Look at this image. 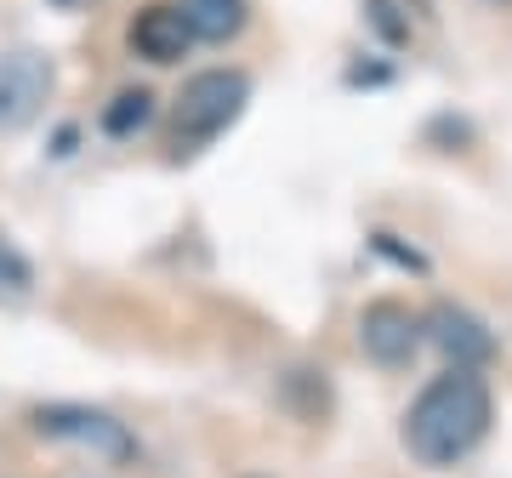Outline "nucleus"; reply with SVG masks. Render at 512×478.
Here are the masks:
<instances>
[{
    "mask_svg": "<svg viewBox=\"0 0 512 478\" xmlns=\"http://www.w3.org/2000/svg\"><path fill=\"white\" fill-rule=\"evenodd\" d=\"M251 103V74L245 69H200L183 80V92L171 103V137L177 148H200L239 120V109Z\"/></svg>",
    "mask_w": 512,
    "mask_h": 478,
    "instance_id": "obj_2",
    "label": "nucleus"
},
{
    "mask_svg": "<svg viewBox=\"0 0 512 478\" xmlns=\"http://www.w3.org/2000/svg\"><path fill=\"white\" fill-rule=\"evenodd\" d=\"M126 46L143 57V63H183V57L194 52V23L183 18L177 0H148L143 12L131 18Z\"/></svg>",
    "mask_w": 512,
    "mask_h": 478,
    "instance_id": "obj_5",
    "label": "nucleus"
},
{
    "mask_svg": "<svg viewBox=\"0 0 512 478\" xmlns=\"http://www.w3.org/2000/svg\"><path fill=\"white\" fill-rule=\"evenodd\" d=\"M148 120H154V92H143V86L120 92L109 109H103V131H109V137H131V131H143Z\"/></svg>",
    "mask_w": 512,
    "mask_h": 478,
    "instance_id": "obj_9",
    "label": "nucleus"
},
{
    "mask_svg": "<svg viewBox=\"0 0 512 478\" xmlns=\"http://www.w3.org/2000/svg\"><path fill=\"white\" fill-rule=\"evenodd\" d=\"M421 331L433 336V348L450 359V365L461 370H478L495 359V336L484 331V319H473L467 308H456V302H439V308L427 313V325Z\"/></svg>",
    "mask_w": 512,
    "mask_h": 478,
    "instance_id": "obj_7",
    "label": "nucleus"
},
{
    "mask_svg": "<svg viewBox=\"0 0 512 478\" xmlns=\"http://www.w3.org/2000/svg\"><path fill=\"white\" fill-rule=\"evenodd\" d=\"M52 92V63L35 52H6L0 57V131H18L40 114Z\"/></svg>",
    "mask_w": 512,
    "mask_h": 478,
    "instance_id": "obj_6",
    "label": "nucleus"
},
{
    "mask_svg": "<svg viewBox=\"0 0 512 478\" xmlns=\"http://www.w3.org/2000/svg\"><path fill=\"white\" fill-rule=\"evenodd\" d=\"M57 12H86V6H97V0H52Z\"/></svg>",
    "mask_w": 512,
    "mask_h": 478,
    "instance_id": "obj_12",
    "label": "nucleus"
},
{
    "mask_svg": "<svg viewBox=\"0 0 512 478\" xmlns=\"http://www.w3.org/2000/svg\"><path fill=\"white\" fill-rule=\"evenodd\" d=\"M495 422V399L490 382L478 370L450 365L444 376L416 393V405L404 410V450L421 461V467H456L484 444Z\"/></svg>",
    "mask_w": 512,
    "mask_h": 478,
    "instance_id": "obj_1",
    "label": "nucleus"
},
{
    "mask_svg": "<svg viewBox=\"0 0 512 478\" xmlns=\"http://www.w3.org/2000/svg\"><path fill=\"white\" fill-rule=\"evenodd\" d=\"M35 433H40V439L86 444V450H97V456H109V461H126L131 456V433L114 422V416H103V410L46 405V410H35Z\"/></svg>",
    "mask_w": 512,
    "mask_h": 478,
    "instance_id": "obj_4",
    "label": "nucleus"
},
{
    "mask_svg": "<svg viewBox=\"0 0 512 478\" xmlns=\"http://www.w3.org/2000/svg\"><path fill=\"white\" fill-rule=\"evenodd\" d=\"M177 6L194 23V40H211V46L234 40L245 29V18H251V0H177Z\"/></svg>",
    "mask_w": 512,
    "mask_h": 478,
    "instance_id": "obj_8",
    "label": "nucleus"
},
{
    "mask_svg": "<svg viewBox=\"0 0 512 478\" xmlns=\"http://www.w3.org/2000/svg\"><path fill=\"white\" fill-rule=\"evenodd\" d=\"M0 274L12 279V285H29V268H23V262L12 257V251H6V245H0Z\"/></svg>",
    "mask_w": 512,
    "mask_h": 478,
    "instance_id": "obj_11",
    "label": "nucleus"
},
{
    "mask_svg": "<svg viewBox=\"0 0 512 478\" xmlns=\"http://www.w3.org/2000/svg\"><path fill=\"white\" fill-rule=\"evenodd\" d=\"M370 18H376V29H382L387 40H404V35H410V29L393 18V0H370Z\"/></svg>",
    "mask_w": 512,
    "mask_h": 478,
    "instance_id": "obj_10",
    "label": "nucleus"
},
{
    "mask_svg": "<svg viewBox=\"0 0 512 478\" xmlns=\"http://www.w3.org/2000/svg\"><path fill=\"white\" fill-rule=\"evenodd\" d=\"M359 348H365L370 365H382V370L410 365L416 348H421V319L404 308V302L382 296V302H370V308L359 313Z\"/></svg>",
    "mask_w": 512,
    "mask_h": 478,
    "instance_id": "obj_3",
    "label": "nucleus"
},
{
    "mask_svg": "<svg viewBox=\"0 0 512 478\" xmlns=\"http://www.w3.org/2000/svg\"><path fill=\"white\" fill-rule=\"evenodd\" d=\"M490 6H512V0H490Z\"/></svg>",
    "mask_w": 512,
    "mask_h": 478,
    "instance_id": "obj_13",
    "label": "nucleus"
}]
</instances>
